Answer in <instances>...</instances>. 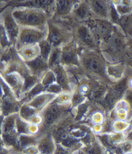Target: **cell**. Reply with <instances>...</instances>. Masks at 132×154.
I'll return each instance as SVG.
<instances>
[{
  "label": "cell",
  "mask_w": 132,
  "mask_h": 154,
  "mask_svg": "<svg viewBox=\"0 0 132 154\" xmlns=\"http://www.w3.org/2000/svg\"><path fill=\"white\" fill-rule=\"evenodd\" d=\"M14 16L22 23L28 24H39L43 20L42 16L36 12H16Z\"/></svg>",
  "instance_id": "6da1fadb"
},
{
  "label": "cell",
  "mask_w": 132,
  "mask_h": 154,
  "mask_svg": "<svg viewBox=\"0 0 132 154\" xmlns=\"http://www.w3.org/2000/svg\"><path fill=\"white\" fill-rule=\"evenodd\" d=\"M4 21L5 26L10 38L11 40H13L16 35L17 32L16 26L10 16L8 14H6L4 17Z\"/></svg>",
  "instance_id": "7a4b0ae2"
},
{
  "label": "cell",
  "mask_w": 132,
  "mask_h": 154,
  "mask_svg": "<svg viewBox=\"0 0 132 154\" xmlns=\"http://www.w3.org/2000/svg\"><path fill=\"white\" fill-rule=\"evenodd\" d=\"M40 35L34 31H27L24 32L22 34L21 38L22 41L26 43L34 42L38 40Z\"/></svg>",
  "instance_id": "3957f363"
},
{
  "label": "cell",
  "mask_w": 132,
  "mask_h": 154,
  "mask_svg": "<svg viewBox=\"0 0 132 154\" xmlns=\"http://www.w3.org/2000/svg\"><path fill=\"white\" fill-rule=\"evenodd\" d=\"M93 7L97 13L103 15H105L107 13V6L104 1H95L93 3Z\"/></svg>",
  "instance_id": "277c9868"
},
{
  "label": "cell",
  "mask_w": 132,
  "mask_h": 154,
  "mask_svg": "<svg viewBox=\"0 0 132 154\" xmlns=\"http://www.w3.org/2000/svg\"><path fill=\"white\" fill-rule=\"evenodd\" d=\"M39 149L40 151L44 154H50L53 151V145L52 143L49 141H44L40 144Z\"/></svg>",
  "instance_id": "5b68a950"
},
{
  "label": "cell",
  "mask_w": 132,
  "mask_h": 154,
  "mask_svg": "<svg viewBox=\"0 0 132 154\" xmlns=\"http://www.w3.org/2000/svg\"><path fill=\"white\" fill-rule=\"evenodd\" d=\"M88 67L93 72H99L101 69L100 63L96 60H92L88 63Z\"/></svg>",
  "instance_id": "8992f818"
},
{
  "label": "cell",
  "mask_w": 132,
  "mask_h": 154,
  "mask_svg": "<svg viewBox=\"0 0 132 154\" xmlns=\"http://www.w3.org/2000/svg\"><path fill=\"white\" fill-rule=\"evenodd\" d=\"M0 42L3 47H6L8 45V42L5 31L2 26H0Z\"/></svg>",
  "instance_id": "52a82bcc"
},
{
  "label": "cell",
  "mask_w": 132,
  "mask_h": 154,
  "mask_svg": "<svg viewBox=\"0 0 132 154\" xmlns=\"http://www.w3.org/2000/svg\"><path fill=\"white\" fill-rule=\"evenodd\" d=\"M30 66L33 69L35 70H39L43 68L45 65L42 60H41L40 59H37L31 62L30 63Z\"/></svg>",
  "instance_id": "ba28073f"
},
{
  "label": "cell",
  "mask_w": 132,
  "mask_h": 154,
  "mask_svg": "<svg viewBox=\"0 0 132 154\" xmlns=\"http://www.w3.org/2000/svg\"><path fill=\"white\" fill-rule=\"evenodd\" d=\"M13 104L10 101L6 100L4 101L3 104V109L4 111L7 112H9L13 109Z\"/></svg>",
  "instance_id": "9c48e42d"
},
{
  "label": "cell",
  "mask_w": 132,
  "mask_h": 154,
  "mask_svg": "<svg viewBox=\"0 0 132 154\" xmlns=\"http://www.w3.org/2000/svg\"><path fill=\"white\" fill-rule=\"evenodd\" d=\"M69 5L68 1H60L59 2V9L62 12L65 11L68 8Z\"/></svg>",
  "instance_id": "30bf717a"
},
{
  "label": "cell",
  "mask_w": 132,
  "mask_h": 154,
  "mask_svg": "<svg viewBox=\"0 0 132 154\" xmlns=\"http://www.w3.org/2000/svg\"><path fill=\"white\" fill-rule=\"evenodd\" d=\"M21 144L23 146H27L33 142L32 139L28 137H22L21 139Z\"/></svg>",
  "instance_id": "8fae6325"
},
{
  "label": "cell",
  "mask_w": 132,
  "mask_h": 154,
  "mask_svg": "<svg viewBox=\"0 0 132 154\" xmlns=\"http://www.w3.org/2000/svg\"><path fill=\"white\" fill-rule=\"evenodd\" d=\"M4 140L9 145H14L16 143V140L14 137L10 135H5L4 137Z\"/></svg>",
  "instance_id": "7c38bea8"
},
{
  "label": "cell",
  "mask_w": 132,
  "mask_h": 154,
  "mask_svg": "<svg viewBox=\"0 0 132 154\" xmlns=\"http://www.w3.org/2000/svg\"><path fill=\"white\" fill-rule=\"evenodd\" d=\"M13 125V119L12 118H9L6 122L5 125V130L6 131H9L12 128Z\"/></svg>",
  "instance_id": "4fadbf2b"
},
{
  "label": "cell",
  "mask_w": 132,
  "mask_h": 154,
  "mask_svg": "<svg viewBox=\"0 0 132 154\" xmlns=\"http://www.w3.org/2000/svg\"><path fill=\"white\" fill-rule=\"evenodd\" d=\"M49 48L47 44L44 43L41 45V51H42V54L44 57H46L48 53Z\"/></svg>",
  "instance_id": "5bb4252c"
},
{
  "label": "cell",
  "mask_w": 132,
  "mask_h": 154,
  "mask_svg": "<svg viewBox=\"0 0 132 154\" xmlns=\"http://www.w3.org/2000/svg\"><path fill=\"white\" fill-rule=\"evenodd\" d=\"M110 73L114 76H118L120 75L121 73L118 68L113 67L110 69Z\"/></svg>",
  "instance_id": "9a60e30c"
},
{
  "label": "cell",
  "mask_w": 132,
  "mask_h": 154,
  "mask_svg": "<svg viewBox=\"0 0 132 154\" xmlns=\"http://www.w3.org/2000/svg\"><path fill=\"white\" fill-rule=\"evenodd\" d=\"M56 118H57V116L52 114L50 112L47 113L46 115V120L48 123L52 122Z\"/></svg>",
  "instance_id": "2e32d148"
},
{
  "label": "cell",
  "mask_w": 132,
  "mask_h": 154,
  "mask_svg": "<svg viewBox=\"0 0 132 154\" xmlns=\"http://www.w3.org/2000/svg\"><path fill=\"white\" fill-rule=\"evenodd\" d=\"M100 151L98 148L96 147H93L88 149V154H100Z\"/></svg>",
  "instance_id": "e0dca14e"
},
{
  "label": "cell",
  "mask_w": 132,
  "mask_h": 154,
  "mask_svg": "<svg viewBox=\"0 0 132 154\" xmlns=\"http://www.w3.org/2000/svg\"><path fill=\"white\" fill-rule=\"evenodd\" d=\"M34 113V111L31 109L26 108L22 109V113L24 116H31Z\"/></svg>",
  "instance_id": "ac0fdd59"
},
{
  "label": "cell",
  "mask_w": 132,
  "mask_h": 154,
  "mask_svg": "<svg viewBox=\"0 0 132 154\" xmlns=\"http://www.w3.org/2000/svg\"><path fill=\"white\" fill-rule=\"evenodd\" d=\"M34 78H28L26 79V82L25 88H27L29 86L32 85L34 82Z\"/></svg>",
  "instance_id": "d6986e66"
},
{
  "label": "cell",
  "mask_w": 132,
  "mask_h": 154,
  "mask_svg": "<svg viewBox=\"0 0 132 154\" xmlns=\"http://www.w3.org/2000/svg\"><path fill=\"white\" fill-rule=\"evenodd\" d=\"M7 80L10 84L14 85L16 82V80L13 76H9L7 77Z\"/></svg>",
  "instance_id": "ffe728a7"
},
{
  "label": "cell",
  "mask_w": 132,
  "mask_h": 154,
  "mask_svg": "<svg viewBox=\"0 0 132 154\" xmlns=\"http://www.w3.org/2000/svg\"><path fill=\"white\" fill-rule=\"evenodd\" d=\"M125 81H123V82H121L117 86V89L118 90L121 91H123L125 87Z\"/></svg>",
  "instance_id": "44dd1931"
},
{
  "label": "cell",
  "mask_w": 132,
  "mask_h": 154,
  "mask_svg": "<svg viewBox=\"0 0 132 154\" xmlns=\"http://www.w3.org/2000/svg\"><path fill=\"white\" fill-rule=\"evenodd\" d=\"M64 60L67 62H71L73 60V57L71 54H66L64 56Z\"/></svg>",
  "instance_id": "7402d4cb"
},
{
  "label": "cell",
  "mask_w": 132,
  "mask_h": 154,
  "mask_svg": "<svg viewBox=\"0 0 132 154\" xmlns=\"http://www.w3.org/2000/svg\"><path fill=\"white\" fill-rule=\"evenodd\" d=\"M43 99L40 98L38 99L35 100L33 104V106H38L39 105L41 104L43 102Z\"/></svg>",
  "instance_id": "603a6c76"
},
{
  "label": "cell",
  "mask_w": 132,
  "mask_h": 154,
  "mask_svg": "<svg viewBox=\"0 0 132 154\" xmlns=\"http://www.w3.org/2000/svg\"><path fill=\"white\" fill-rule=\"evenodd\" d=\"M41 89V87L40 86H37V87H35V88L32 91V95H34V94H36V93H38V92H39L40 91Z\"/></svg>",
  "instance_id": "cb8c5ba5"
},
{
  "label": "cell",
  "mask_w": 132,
  "mask_h": 154,
  "mask_svg": "<svg viewBox=\"0 0 132 154\" xmlns=\"http://www.w3.org/2000/svg\"><path fill=\"white\" fill-rule=\"evenodd\" d=\"M56 154H70L67 151L59 149L56 152Z\"/></svg>",
  "instance_id": "d4e9b609"
},
{
  "label": "cell",
  "mask_w": 132,
  "mask_h": 154,
  "mask_svg": "<svg viewBox=\"0 0 132 154\" xmlns=\"http://www.w3.org/2000/svg\"><path fill=\"white\" fill-rule=\"evenodd\" d=\"M2 120L1 119H0V124H1V122Z\"/></svg>",
  "instance_id": "484cf974"
},
{
  "label": "cell",
  "mask_w": 132,
  "mask_h": 154,
  "mask_svg": "<svg viewBox=\"0 0 132 154\" xmlns=\"http://www.w3.org/2000/svg\"></svg>",
  "instance_id": "4316f807"
}]
</instances>
